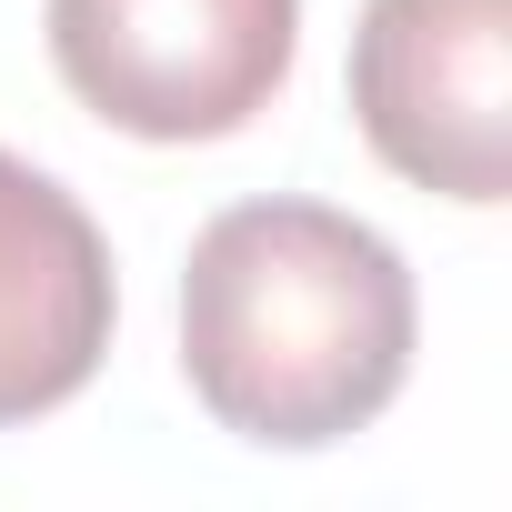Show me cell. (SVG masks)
<instances>
[{"mask_svg":"<svg viewBox=\"0 0 512 512\" xmlns=\"http://www.w3.org/2000/svg\"><path fill=\"white\" fill-rule=\"evenodd\" d=\"M412 272L332 201H231L181 272V372L262 452H322L392 412L412 372Z\"/></svg>","mask_w":512,"mask_h":512,"instance_id":"1","label":"cell"},{"mask_svg":"<svg viewBox=\"0 0 512 512\" xmlns=\"http://www.w3.org/2000/svg\"><path fill=\"white\" fill-rule=\"evenodd\" d=\"M302 0H51V61L131 141H231L272 111Z\"/></svg>","mask_w":512,"mask_h":512,"instance_id":"2","label":"cell"},{"mask_svg":"<svg viewBox=\"0 0 512 512\" xmlns=\"http://www.w3.org/2000/svg\"><path fill=\"white\" fill-rule=\"evenodd\" d=\"M362 141L452 201L512 191V0H362L352 31Z\"/></svg>","mask_w":512,"mask_h":512,"instance_id":"3","label":"cell"},{"mask_svg":"<svg viewBox=\"0 0 512 512\" xmlns=\"http://www.w3.org/2000/svg\"><path fill=\"white\" fill-rule=\"evenodd\" d=\"M111 312H121V282H111L101 221L51 171L0 151V422L61 412L101 372Z\"/></svg>","mask_w":512,"mask_h":512,"instance_id":"4","label":"cell"}]
</instances>
